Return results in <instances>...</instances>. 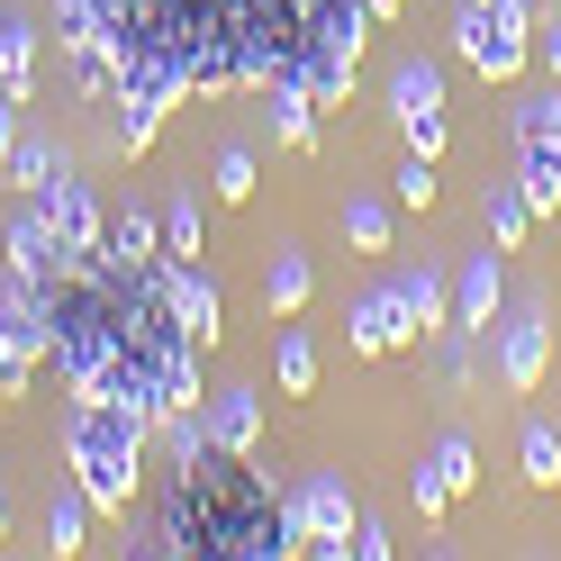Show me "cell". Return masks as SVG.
Returning <instances> with one entry per match:
<instances>
[{"instance_id":"obj_1","label":"cell","mask_w":561,"mask_h":561,"mask_svg":"<svg viewBox=\"0 0 561 561\" xmlns=\"http://www.w3.org/2000/svg\"><path fill=\"white\" fill-rule=\"evenodd\" d=\"M110 37L118 154H146L172 100L191 91H272L299 82L335 110L363 73L371 0H91Z\"/></svg>"},{"instance_id":"obj_2","label":"cell","mask_w":561,"mask_h":561,"mask_svg":"<svg viewBox=\"0 0 561 561\" xmlns=\"http://www.w3.org/2000/svg\"><path fill=\"white\" fill-rule=\"evenodd\" d=\"M37 299H46V363L82 399H127L146 416L199 408V344H191L182 308L163 290V254L118 263V254L91 244Z\"/></svg>"},{"instance_id":"obj_3","label":"cell","mask_w":561,"mask_h":561,"mask_svg":"<svg viewBox=\"0 0 561 561\" xmlns=\"http://www.w3.org/2000/svg\"><path fill=\"white\" fill-rule=\"evenodd\" d=\"M146 552H191V561H280L299 552L290 499H272V480L244 471V453L199 444L191 462H172V499Z\"/></svg>"},{"instance_id":"obj_4","label":"cell","mask_w":561,"mask_h":561,"mask_svg":"<svg viewBox=\"0 0 561 561\" xmlns=\"http://www.w3.org/2000/svg\"><path fill=\"white\" fill-rule=\"evenodd\" d=\"M146 444H154V416L146 408H127V399H82L73 408V426H64V462H73V489L91 499V516H127L136 507Z\"/></svg>"},{"instance_id":"obj_5","label":"cell","mask_w":561,"mask_h":561,"mask_svg":"<svg viewBox=\"0 0 561 561\" xmlns=\"http://www.w3.org/2000/svg\"><path fill=\"white\" fill-rule=\"evenodd\" d=\"M535 10L543 0H462L453 10V46L480 82H516L535 64Z\"/></svg>"},{"instance_id":"obj_6","label":"cell","mask_w":561,"mask_h":561,"mask_svg":"<svg viewBox=\"0 0 561 561\" xmlns=\"http://www.w3.org/2000/svg\"><path fill=\"white\" fill-rule=\"evenodd\" d=\"M46 363V299L27 280H0V399H19Z\"/></svg>"},{"instance_id":"obj_7","label":"cell","mask_w":561,"mask_h":561,"mask_svg":"<svg viewBox=\"0 0 561 561\" xmlns=\"http://www.w3.org/2000/svg\"><path fill=\"white\" fill-rule=\"evenodd\" d=\"M543 363H552V308H543V290H525V299H507V327H499V390H535L543 380Z\"/></svg>"},{"instance_id":"obj_8","label":"cell","mask_w":561,"mask_h":561,"mask_svg":"<svg viewBox=\"0 0 561 561\" xmlns=\"http://www.w3.org/2000/svg\"><path fill=\"white\" fill-rule=\"evenodd\" d=\"M354 489H344L335 471H318V480H299V499H290V525H299V552H327V561H344V543H354Z\"/></svg>"},{"instance_id":"obj_9","label":"cell","mask_w":561,"mask_h":561,"mask_svg":"<svg viewBox=\"0 0 561 561\" xmlns=\"http://www.w3.org/2000/svg\"><path fill=\"white\" fill-rule=\"evenodd\" d=\"M390 118L408 136V154H444V73L426 55H408L399 73H390Z\"/></svg>"},{"instance_id":"obj_10","label":"cell","mask_w":561,"mask_h":561,"mask_svg":"<svg viewBox=\"0 0 561 561\" xmlns=\"http://www.w3.org/2000/svg\"><path fill=\"white\" fill-rule=\"evenodd\" d=\"M73 254H82V244L64 236L37 199H27L19 218H10V280H27V290H55V280L73 272Z\"/></svg>"},{"instance_id":"obj_11","label":"cell","mask_w":561,"mask_h":561,"mask_svg":"<svg viewBox=\"0 0 561 561\" xmlns=\"http://www.w3.org/2000/svg\"><path fill=\"white\" fill-rule=\"evenodd\" d=\"M163 290H172V308H182L191 344H199V354H218V335H227V299H218V280L199 272V254H163Z\"/></svg>"},{"instance_id":"obj_12","label":"cell","mask_w":561,"mask_h":561,"mask_svg":"<svg viewBox=\"0 0 561 561\" xmlns=\"http://www.w3.org/2000/svg\"><path fill=\"white\" fill-rule=\"evenodd\" d=\"M27 199H37V208H46V218H55L64 236H73V244H82V254H91V244H100V227H110V218H100V199H91V191L73 182V163H64V154L46 163V182H37V191H27Z\"/></svg>"},{"instance_id":"obj_13","label":"cell","mask_w":561,"mask_h":561,"mask_svg":"<svg viewBox=\"0 0 561 561\" xmlns=\"http://www.w3.org/2000/svg\"><path fill=\"white\" fill-rule=\"evenodd\" d=\"M507 308V272H499V254H471L462 272H453V327L462 335H489V318ZM444 327V335H453Z\"/></svg>"},{"instance_id":"obj_14","label":"cell","mask_w":561,"mask_h":561,"mask_svg":"<svg viewBox=\"0 0 561 561\" xmlns=\"http://www.w3.org/2000/svg\"><path fill=\"white\" fill-rule=\"evenodd\" d=\"M344 335H354V354H399V344H416V327H408V308H399V290H390V280L354 299Z\"/></svg>"},{"instance_id":"obj_15","label":"cell","mask_w":561,"mask_h":561,"mask_svg":"<svg viewBox=\"0 0 561 561\" xmlns=\"http://www.w3.org/2000/svg\"><path fill=\"white\" fill-rule=\"evenodd\" d=\"M390 290H399V308H408V327H416V335H444V327H453V280H444L435 263H408Z\"/></svg>"},{"instance_id":"obj_16","label":"cell","mask_w":561,"mask_h":561,"mask_svg":"<svg viewBox=\"0 0 561 561\" xmlns=\"http://www.w3.org/2000/svg\"><path fill=\"white\" fill-rule=\"evenodd\" d=\"M480 218H489V244H499V254H516V244H525V227H535V199H525L516 172L480 191Z\"/></svg>"},{"instance_id":"obj_17","label":"cell","mask_w":561,"mask_h":561,"mask_svg":"<svg viewBox=\"0 0 561 561\" xmlns=\"http://www.w3.org/2000/svg\"><path fill=\"white\" fill-rule=\"evenodd\" d=\"M199 408H208V444L254 453V435H263V399L254 390H218V399H199Z\"/></svg>"},{"instance_id":"obj_18","label":"cell","mask_w":561,"mask_h":561,"mask_svg":"<svg viewBox=\"0 0 561 561\" xmlns=\"http://www.w3.org/2000/svg\"><path fill=\"white\" fill-rule=\"evenodd\" d=\"M516 182H525V199H535V218H552L561 208V136H525L516 146Z\"/></svg>"},{"instance_id":"obj_19","label":"cell","mask_w":561,"mask_h":561,"mask_svg":"<svg viewBox=\"0 0 561 561\" xmlns=\"http://www.w3.org/2000/svg\"><path fill=\"white\" fill-rule=\"evenodd\" d=\"M308 280H318V272H308L299 244H272V263H263V308H272V318H299V308H308Z\"/></svg>"},{"instance_id":"obj_20","label":"cell","mask_w":561,"mask_h":561,"mask_svg":"<svg viewBox=\"0 0 561 561\" xmlns=\"http://www.w3.org/2000/svg\"><path fill=\"white\" fill-rule=\"evenodd\" d=\"M272 136H280L290 154H308V146H318V100H308L299 82H272Z\"/></svg>"},{"instance_id":"obj_21","label":"cell","mask_w":561,"mask_h":561,"mask_svg":"<svg viewBox=\"0 0 561 561\" xmlns=\"http://www.w3.org/2000/svg\"><path fill=\"white\" fill-rule=\"evenodd\" d=\"M100 254H118V263H154V254H163V218H146V208L110 218V227H100Z\"/></svg>"},{"instance_id":"obj_22","label":"cell","mask_w":561,"mask_h":561,"mask_svg":"<svg viewBox=\"0 0 561 561\" xmlns=\"http://www.w3.org/2000/svg\"><path fill=\"white\" fill-rule=\"evenodd\" d=\"M272 371H280V390H290V399H308V390H318V344H308V327H280Z\"/></svg>"},{"instance_id":"obj_23","label":"cell","mask_w":561,"mask_h":561,"mask_svg":"<svg viewBox=\"0 0 561 561\" xmlns=\"http://www.w3.org/2000/svg\"><path fill=\"white\" fill-rule=\"evenodd\" d=\"M344 244L354 254H390V199H371V191L344 199Z\"/></svg>"},{"instance_id":"obj_24","label":"cell","mask_w":561,"mask_h":561,"mask_svg":"<svg viewBox=\"0 0 561 561\" xmlns=\"http://www.w3.org/2000/svg\"><path fill=\"white\" fill-rule=\"evenodd\" d=\"M0 82H10L19 100H27V91H37V37H27V27H19V19H0Z\"/></svg>"},{"instance_id":"obj_25","label":"cell","mask_w":561,"mask_h":561,"mask_svg":"<svg viewBox=\"0 0 561 561\" xmlns=\"http://www.w3.org/2000/svg\"><path fill=\"white\" fill-rule=\"evenodd\" d=\"M516 462H525L535 489H561V435H552V426H525V435H516Z\"/></svg>"},{"instance_id":"obj_26","label":"cell","mask_w":561,"mask_h":561,"mask_svg":"<svg viewBox=\"0 0 561 561\" xmlns=\"http://www.w3.org/2000/svg\"><path fill=\"white\" fill-rule=\"evenodd\" d=\"M426 462H435V480H444V489H453V499H462V489H471V480H480V453H471V435H444V444H435V453H426Z\"/></svg>"},{"instance_id":"obj_27","label":"cell","mask_w":561,"mask_h":561,"mask_svg":"<svg viewBox=\"0 0 561 561\" xmlns=\"http://www.w3.org/2000/svg\"><path fill=\"white\" fill-rule=\"evenodd\" d=\"M154 218H163V254H199V199H191V191L163 199Z\"/></svg>"},{"instance_id":"obj_28","label":"cell","mask_w":561,"mask_h":561,"mask_svg":"<svg viewBox=\"0 0 561 561\" xmlns=\"http://www.w3.org/2000/svg\"><path fill=\"white\" fill-rule=\"evenodd\" d=\"M82 516H91V499H82V489H64V499L46 507V543L55 552H82Z\"/></svg>"},{"instance_id":"obj_29","label":"cell","mask_w":561,"mask_h":561,"mask_svg":"<svg viewBox=\"0 0 561 561\" xmlns=\"http://www.w3.org/2000/svg\"><path fill=\"white\" fill-rule=\"evenodd\" d=\"M390 191H399V208H435V191H444V182H435V154H408V163L390 172Z\"/></svg>"},{"instance_id":"obj_30","label":"cell","mask_w":561,"mask_h":561,"mask_svg":"<svg viewBox=\"0 0 561 561\" xmlns=\"http://www.w3.org/2000/svg\"><path fill=\"white\" fill-rule=\"evenodd\" d=\"M525 136H561V82L516 100V146H525Z\"/></svg>"},{"instance_id":"obj_31","label":"cell","mask_w":561,"mask_h":561,"mask_svg":"<svg viewBox=\"0 0 561 561\" xmlns=\"http://www.w3.org/2000/svg\"><path fill=\"white\" fill-rule=\"evenodd\" d=\"M535 64L561 82V0H543V10H535Z\"/></svg>"},{"instance_id":"obj_32","label":"cell","mask_w":561,"mask_h":561,"mask_svg":"<svg viewBox=\"0 0 561 561\" xmlns=\"http://www.w3.org/2000/svg\"><path fill=\"white\" fill-rule=\"evenodd\" d=\"M218 199H254V154H244V146L218 154Z\"/></svg>"},{"instance_id":"obj_33","label":"cell","mask_w":561,"mask_h":561,"mask_svg":"<svg viewBox=\"0 0 561 561\" xmlns=\"http://www.w3.org/2000/svg\"><path fill=\"white\" fill-rule=\"evenodd\" d=\"M344 552H354V561H390L399 543H390V525H380V516H354V543H344Z\"/></svg>"},{"instance_id":"obj_34","label":"cell","mask_w":561,"mask_h":561,"mask_svg":"<svg viewBox=\"0 0 561 561\" xmlns=\"http://www.w3.org/2000/svg\"><path fill=\"white\" fill-rule=\"evenodd\" d=\"M19 110H27V100H19L10 82H0V154H10V146H19Z\"/></svg>"},{"instance_id":"obj_35","label":"cell","mask_w":561,"mask_h":561,"mask_svg":"<svg viewBox=\"0 0 561 561\" xmlns=\"http://www.w3.org/2000/svg\"><path fill=\"white\" fill-rule=\"evenodd\" d=\"M0 535H10V507H0Z\"/></svg>"}]
</instances>
